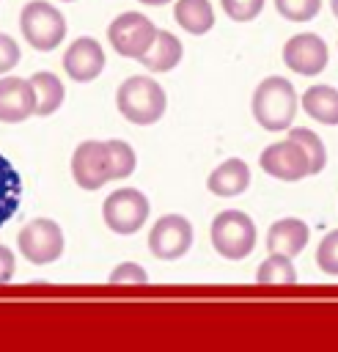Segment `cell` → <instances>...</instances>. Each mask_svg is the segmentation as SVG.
Returning a JSON list of instances; mask_svg holds the SVG:
<instances>
[{
  "instance_id": "cell-1",
  "label": "cell",
  "mask_w": 338,
  "mask_h": 352,
  "mask_svg": "<svg viewBox=\"0 0 338 352\" xmlns=\"http://www.w3.org/2000/svg\"><path fill=\"white\" fill-rule=\"evenodd\" d=\"M115 104H118V113L126 121H132L137 126H148V124H157L165 116L168 96H165L162 85L154 77L132 74L118 85Z\"/></svg>"
},
{
  "instance_id": "cell-2",
  "label": "cell",
  "mask_w": 338,
  "mask_h": 352,
  "mask_svg": "<svg viewBox=\"0 0 338 352\" xmlns=\"http://www.w3.org/2000/svg\"><path fill=\"white\" fill-rule=\"evenodd\" d=\"M297 91L286 77H264L256 91H253V118L269 129V132H283L291 126L294 116H297Z\"/></svg>"
},
{
  "instance_id": "cell-3",
  "label": "cell",
  "mask_w": 338,
  "mask_h": 352,
  "mask_svg": "<svg viewBox=\"0 0 338 352\" xmlns=\"http://www.w3.org/2000/svg\"><path fill=\"white\" fill-rule=\"evenodd\" d=\"M256 223L250 220L247 212L242 209H223L214 214L212 226H209V239L212 248L231 261L247 258L256 248Z\"/></svg>"
},
{
  "instance_id": "cell-4",
  "label": "cell",
  "mask_w": 338,
  "mask_h": 352,
  "mask_svg": "<svg viewBox=\"0 0 338 352\" xmlns=\"http://www.w3.org/2000/svg\"><path fill=\"white\" fill-rule=\"evenodd\" d=\"M19 30L33 50L52 52L66 38V19L52 3L30 0L19 14Z\"/></svg>"
},
{
  "instance_id": "cell-5",
  "label": "cell",
  "mask_w": 338,
  "mask_h": 352,
  "mask_svg": "<svg viewBox=\"0 0 338 352\" xmlns=\"http://www.w3.org/2000/svg\"><path fill=\"white\" fill-rule=\"evenodd\" d=\"M148 214H151V204H148L146 192H140L137 187H118L102 204L104 226L121 236L137 234L146 226Z\"/></svg>"
},
{
  "instance_id": "cell-6",
  "label": "cell",
  "mask_w": 338,
  "mask_h": 352,
  "mask_svg": "<svg viewBox=\"0 0 338 352\" xmlns=\"http://www.w3.org/2000/svg\"><path fill=\"white\" fill-rule=\"evenodd\" d=\"M16 248L30 264H52L63 253V231L55 220L36 217L19 228Z\"/></svg>"
},
{
  "instance_id": "cell-7",
  "label": "cell",
  "mask_w": 338,
  "mask_h": 352,
  "mask_svg": "<svg viewBox=\"0 0 338 352\" xmlns=\"http://www.w3.org/2000/svg\"><path fill=\"white\" fill-rule=\"evenodd\" d=\"M154 36H157V25L140 11H124L107 28V41L113 44V50L135 60L151 47Z\"/></svg>"
},
{
  "instance_id": "cell-8",
  "label": "cell",
  "mask_w": 338,
  "mask_h": 352,
  "mask_svg": "<svg viewBox=\"0 0 338 352\" xmlns=\"http://www.w3.org/2000/svg\"><path fill=\"white\" fill-rule=\"evenodd\" d=\"M192 248V226L184 214H162L148 231V250L162 261H176Z\"/></svg>"
},
{
  "instance_id": "cell-9",
  "label": "cell",
  "mask_w": 338,
  "mask_h": 352,
  "mask_svg": "<svg viewBox=\"0 0 338 352\" xmlns=\"http://www.w3.org/2000/svg\"><path fill=\"white\" fill-rule=\"evenodd\" d=\"M71 176H74L77 187H82L88 192L113 182L107 140L104 143L102 140H82L71 154Z\"/></svg>"
},
{
  "instance_id": "cell-10",
  "label": "cell",
  "mask_w": 338,
  "mask_h": 352,
  "mask_svg": "<svg viewBox=\"0 0 338 352\" xmlns=\"http://www.w3.org/2000/svg\"><path fill=\"white\" fill-rule=\"evenodd\" d=\"M258 165L267 176L278 179V182H300L305 176H311V162L308 154L302 151V146L291 138L280 140V143H269L261 157Z\"/></svg>"
},
{
  "instance_id": "cell-11",
  "label": "cell",
  "mask_w": 338,
  "mask_h": 352,
  "mask_svg": "<svg viewBox=\"0 0 338 352\" xmlns=\"http://www.w3.org/2000/svg\"><path fill=\"white\" fill-rule=\"evenodd\" d=\"M327 44L316 33H297L283 44V63L302 74V77H316L327 66Z\"/></svg>"
},
{
  "instance_id": "cell-12",
  "label": "cell",
  "mask_w": 338,
  "mask_h": 352,
  "mask_svg": "<svg viewBox=\"0 0 338 352\" xmlns=\"http://www.w3.org/2000/svg\"><path fill=\"white\" fill-rule=\"evenodd\" d=\"M104 69V50L93 36H80L63 52V72L74 82H91Z\"/></svg>"
},
{
  "instance_id": "cell-13",
  "label": "cell",
  "mask_w": 338,
  "mask_h": 352,
  "mask_svg": "<svg viewBox=\"0 0 338 352\" xmlns=\"http://www.w3.org/2000/svg\"><path fill=\"white\" fill-rule=\"evenodd\" d=\"M36 116V91L25 77H0V121L19 124Z\"/></svg>"
},
{
  "instance_id": "cell-14",
  "label": "cell",
  "mask_w": 338,
  "mask_h": 352,
  "mask_svg": "<svg viewBox=\"0 0 338 352\" xmlns=\"http://www.w3.org/2000/svg\"><path fill=\"white\" fill-rule=\"evenodd\" d=\"M250 187V168L245 160L239 157H231L225 162H220L209 179H206V190L217 198H234V195H242L245 190Z\"/></svg>"
},
{
  "instance_id": "cell-15",
  "label": "cell",
  "mask_w": 338,
  "mask_h": 352,
  "mask_svg": "<svg viewBox=\"0 0 338 352\" xmlns=\"http://www.w3.org/2000/svg\"><path fill=\"white\" fill-rule=\"evenodd\" d=\"M308 236H311L308 223H302L300 217H283V220H278V223L269 226V231H267V248H269V253H280V256L294 258L297 253L305 250Z\"/></svg>"
},
{
  "instance_id": "cell-16",
  "label": "cell",
  "mask_w": 338,
  "mask_h": 352,
  "mask_svg": "<svg viewBox=\"0 0 338 352\" xmlns=\"http://www.w3.org/2000/svg\"><path fill=\"white\" fill-rule=\"evenodd\" d=\"M181 55H184V47H181V41H179V36H173V33L157 28V36H154L151 47H148L137 60H140L148 72H170V69L179 66Z\"/></svg>"
},
{
  "instance_id": "cell-17",
  "label": "cell",
  "mask_w": 338,
  "mask_h": 352,
  "mask_svg": "<svg viewBox=\"0 0 338 352\" xmlns=\"http://www.w3.org/2000/svg\"><path fill=\"white\" fill-rule=\"evenodd\" d=\"M300 104L313 121L327 124V126L338 124V88H333V85H311L302 94Z\"/></svg>"
},
{
  "instance_id": "cell-18",
  "label": "cell",
  "mask_w": 338,
  "mask_h": 352,
  "mask_svg": "<svg viewBox=\"0 0 338 352\" xmlns=\"http://www.w3.org/2000/svg\"><path fill=\"white\" fill-rule=\"evenodd\" d=\"M173 16L192 36H203L214 25V8L209 0H179L173 8Z\"/></svg>"
},
{
  "instance_id": "cell-19",
  "label": "cell",
  "mask_w": 338,
  "mask_h": 352,
  "mask_svg": "<svg viewBox=\"0 0 338 352\" xmlns=\"http://www.w3.org/2000/svg\"><path fill=\"white\" fill-rule=\"evenodd\" d=\"M30 85L36 91V116H52L63 104L66 88L52 72H36L30 77Z\"/></svg>"
},
{
  "instance_id": "cell-20",
  "label": "cell",
  "mask_w": 338,
  "mask_h": 352,
  "mask_svg": "<svg viewBox=\"0 0 338 352\" xmlns=\"http://www.w3.org/2000/svg\"><path fill=\"white\" fill-rule=\"evenodd\" d=\"M19 198H22V179L16 168L0 154V226H5V220L16 214Z\"/></svg>"
},
{
  "instance_id": "cell-21",
  "label": "cell",
  "mask_w": 338,
  "mask_h": 352,
  "mask_svg": "<svg viewBox=\"0 0 338 352\" xmlns=\"http://www.w3.org/2000/svg\"><path fill=\"white\" fill-rule=\"evenodd\" d=\"M256 280H258V283H294V280H297V270H294V264H291L289 256L269 253V256L258 264Z\"/></svg>"
},
{
  "instance_id": "cell-22",
  "label": "cell",
  "mask_w": 338,
  "mask_h": 352,
  "mask_svg": "<svg viewBox=\"0 0 338 352\" xmlns=\"http://www.w3.org/2000/svg\"><path fill=\"white\" fill-rule=\"evenodd\" d=\"M289 138L297 140L302 146V151L308 154L311 173H322V168L327 165V148H324L322 138L313 129H308V126H289Z\"/></svg>"
},
{
  "instance_id": "cell-23",
  "label": "cell",
  "mask_w": 338,
  "mask_h": 352,
  "mask_svg": "<svg viewBox=\"0 0 338 352\" xmlns=\"http://www.w3.org/2000/svg\"><path fill=\"white\" fill-rule=\"evenodd\" d=\"M107 151H110V173L113 179H126L135 173L137 157L135 148L126 140H107Z\"/></svg>"
},
{
  "instance_id": "cell-24",
  "label": "cell",
  "mask_w": 338,
  "mask_h": 352,
  "mask_svg": "<svg viewBox=\"0 0 338 352\" xmlns=\"http://www.w3.org/2000/svg\"><path fill=\"white\" fill-rule=\"evenodd\" d=\"M275 8L291 22H308L322 11V0H275Z\"/></svg>"
},
{
  "instance_id": "cell-25",
  "label": "cell",
  "mask_w": 338,
  "mask_h": 352,
  "mask_svg": "<svg viewBox=\"0 0 338 352\" xmlns=\"http://www.w3.org/2000/svg\"><path fill=\"white\" fill-rule=\"evenodd\" d=\"M316 264L327 275H338V228L324 234L316 248Z\"/></svg>"
},
{
  "instance_id": "cell-26",
  "label": "cell",
  "mask_w": 338,
  "mask_h": 352,
  "mask_svg": "<svg viewBox=\"0 0 338 352\" xmlns=\"http://www.w3.org/2000/svg\"><path fill=\"white\" fill-rule=\"evenodd\" d=\"M220 6L234 22H250L264 11V0H220Z\"/></svg>"
},
{
  "instance_id": "cell-27",
  "label": "cell",
  "mask_w": 338,
  "mask_h": 352,
  "mask_svg": "<svg viewBox=\"0 0 338 352\" xmlns=\"http://www.w3.org/2000/svg\"><path fill=\"white\" fill-rule=\"evenodd\" d=\"M110 280L113 283H146L148 280V272L140 264H135V261H124V264H118L110 272Z\"/></svg>"
},
{
  "instance_id": "cell-28",
  "label": "cell",
  "mask_w": 338,
  "mask_h": 352,
  "mask_svg": "<svg viewBox=\"0 0 338 352\" xmlns=\"http://www.w3.org/2000/svg\"><path fill=\"white\" fill-rule=\"evenodd\" d=\"M19 58H22L19 44H16L11 36L0 33V74H8V72L19 63Z\"/></svg>"
},
{
  "instance_id": "cell-29",
  "label": "cell",
  "mask_w": 338,
  "mask_h": 352,
  "mask_svg": "<svg viewBox=\"0 0 338 352\" xmlns=\"http://www.w3.org/2000/svg\"><path fill=\"white\" fill-rule=\"evenodd\" d=\"M14 272H16L14 250H11V248H5V245H0V283L11 280V278H14Z\"/></svg>"
},
{
  "instance_id": "cell-30",
  "label": "cell",
  "mask_w": 338,
  "mask_h": 352,
  "mask_svg": "<svg viewBox=\"0 0 338 352\" xmlns=\"http://www.w3.org/2000/svg\"><path fill=\"white\" fill-rule=\"evenodd\" d=\"M143 6H165V3H170V0H140Z\"/></svg>"
},
{
  "instance_id": "cell-31",
  "label": "cell",
  "mask_w": 338,
  "mask_h": 352,
  "mask_svg": "<svg viewBox=\"0 0 338 352\" xmlns=\"http://www.w3.org/2000/svg\"><path fill=\"white\" fill-rule=\"evenodd\" d=\"M330 8H333V14L338 16V0H330Z\"/></svg>"
},
{
  "instance_id": "cell-32",
  "label": "cell",
  "mask_w": 338,
  "mask_h": 352,
  "mask_svg": "<svg viewBox=\"0 0 338 352\" xmlns=\"http://www.w3.org/2000/svg\"><path fill=\"white\" fill-rule=\"evenodd\" d=\"M63 3H74V0H63Z\"/></svg>"
}]
</instances>
